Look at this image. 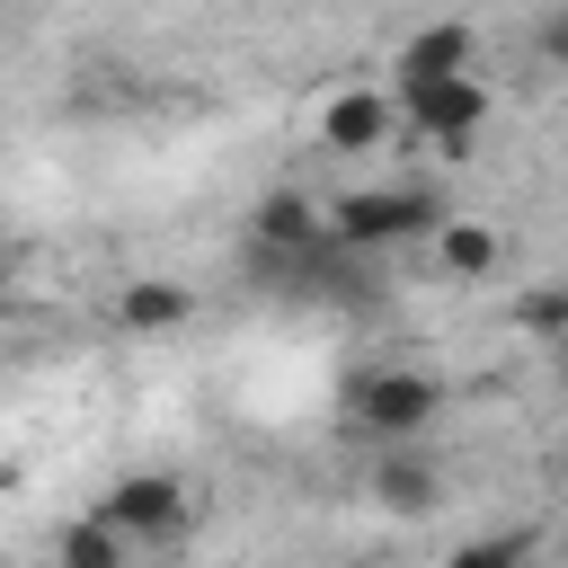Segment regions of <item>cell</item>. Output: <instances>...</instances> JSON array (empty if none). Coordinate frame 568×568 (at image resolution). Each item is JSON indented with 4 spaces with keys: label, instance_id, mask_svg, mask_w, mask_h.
Here are the masks:
<instances>
[{
    "label": "cell",
    "instance_id": "5b68a950",
    "mask_svg": "<svg viewBox=\"0 0 568 568\" xmlns=\"http://www.w3.org/2000/svg\"><path fill=\"white\" fill-rule=\"evenodd\" d=\"M373 497H382L390 515H426V506L444 497V470H435L417 444H390V453L373 462Z\"/></svg>",
    "mask_w": 568,
    "mask_h": 568
},
{
    "label": "cell",
    "instance_id": "277c9868",
    "mask_svg": "<svg viewBox=\"0 0 568 568\" xmlns=\"http://www.w3.org/2000/svg\"><path fill=\"white\" fill-rule=\"evenodd\" d=\"M115 532H178L186 524V497H178V479H160V470H133V479H115L106 488V506H98Z\"/></svg>",
    "mask_w": 568,
    "mask_h": 568
},
{
    "label": "cell",
    "instance_id": "8992f818",
    "mask_svg": "<svg viewBox=\"0 0 568 568\" xmlns=\"http://www.w3.org/2000/svg\"><path fill=\"white\" fill-rule=\"evenodd\" d=\"M470 62V27H426V36H408V53H399V80H453Z\"/></svg>",
    "mask_w": 568,
    "mask_h": 568
},
{
    "label": "cell",
    "instance_id": "6da1fadb",
    "mask_svg": "<svg viewBox=\"0 0 568 568\" xmlns=\"http://www.w3.org/2000/svg\"><path fill=\"white\" fill-rule=\"evenodd\" d=\"M435 408H444L435 373H364L355 382V435H373V444H417L435 426Z\"/></svg>",
    "mask_w": 568,
    "mask_h": 568
},
{
    "label": "cell",
    "instance_id": "9a60e30c",
    "mask_svg": "<svg viewBox=\"0 0 568 568\" xmlns=\"http://www.w3.org/2000/svg\"><path fill=\"white\" fill-rule=\"evenodd\" d=\"M559 382H568V337H559Z\"/></svg>",
    "mask_w": 568,
    "mask_h": 568
},
{
    "label": "cell",
    "instance_id": "30bf717a",
    "mask_svg": "<svg viewBox=\"0 0 568 568\" xmlns=\"http://www.w3.org/2000/svg\"><path fill=\"white\" fill-rule=\"evenodd\" d=\"M373 133H382V98H337V106H328V142H337V151H364Z\"/></svg>",
    "mask_w": 568,
    "mask_h": 568
},
{
    "label": "cell",
    "instance_id": "5bb4252c",
    "mask_svg": "<svg viewBox=\"0 0 568 568\" xmlns=\"http://www.w3.org/2000/svg\"><path fill=\"white\" fill-rule=\"evenodd\" d=\"M541 53H550V62H568V9H550V18H541Z\"/></svg>",
    "mask_w": 568,
    "mask_h": 568
},
{
    "label": "cell",
    "instance_id": "4fadbf2b",
    "mask_svg": "<svg viewBox=\"0 0 568 568\" xmlns=\"http://www.w3.org/2000/svg\"><path fill=\"white\" fill-rule=\"evenodd\" d=\"M444 568H524V559H515V550H497V541H479V550H453Z\"/></svg>",
    "mask_w": 568,
    "mask_h": 568
},
{
    "label": "cell",
    "instance_id": "3957f363",
    "mask_svg": "<svg viewBox=\"0 0 568 568\" xmlns=\"http://www.w3.org/2000/svg\"><path fill=\"white\" fill-rule=\"evenodd\" d=\"M399 106L417 115L426 142H470L479 115H488V89H479L470 71H453V80H399Z\"/></svg>",
    "mask_w": 568,
    "mask_h": 568
},
{
    "label": "cell",
    "instance_id": "7c38bea8",
    "mask_svg": "<svg viewBox=\"0 0 568 568\" xmlns=\"http://www.w3.org/2000/svg\"><path fill=\"white\" fill-rule=\"evenodd\" d=\"M524 328H568V284H550V293H524Z\"/></svg>",
    "mask_w": 568,
    "mask_h": 568
},
{
    "label": "cell",
    "instance_id": "7a4b0ae2",
    "mask_svg": "<svg viewBox=\"0 0 568 568\" xmlns=\"http://www.w3.org/2000/svg\"><path fill=\"white\" fill-rule=\"evenodd\" d=\"M346 248H390V240H417V231H444V204L435 195H417V186H364V195H346L337 204V222H328Z\"/></svg>",
    "mask_w": 568,
    "mask_h": 568
},
{
    "label": "cell",
    "instance_id": "9c48e42d",
    "mask_svg": "<svg viewBox=\"0 0 568 568\" xmlns=\"http://www.w3.org/2000/svg\"><path fill=\"white\" fill-rule=\"evenodd\" d=\"M115 559H124V532L106 515H89V524L62 532V568H115Z\"/></svg>",
    "mask_w": 568,
    "mask_h": 568
},
{
    "label": "cell",
    "instance_id": "52a82bcc",
    "mask_svg": "<svg viewBox=\"0 0 568 568\" xmlns=\"http://www.w3.org/2000/svg\"><path fill=\"white\" fill-rule=\"evenodd\" d=\"M311 240H328V231L311 222L302 195H266V204H257V248H311Z\"/></svg>",
    "mask_w": 568,
    "mask_h": 568
},
{
    "label": "cell",
    "instance_id": "8fae6325",
    "mask_svg": "<svg viewBox=\"0 0 568 568\" xmlns=\"http://www.w3.org/2000/svg\"><path fill=\"white\" fill-rule=\"evenodd\" d=\"M169 320H186V293L178 284H133L124 293V328H169Z\"/></svg>",
    "mask_w": 568,
    "mask_h": 568
},
{
    "label": "cell",
    "instance_id": "ba28073f",
    "mask_svg": "<svg viewBox=\"0 0 568 568\" xmlns=\"http://www.w3.org/2000/svg\"><path fill=\"white\" fill-rule=\"evenodd\" d=\"M435 248H444L453 275H488V266H497V231H479V222H444Z\"/></svg>",
    "mask_w": 568,
    "mask_h": 568
}]
</instances>
